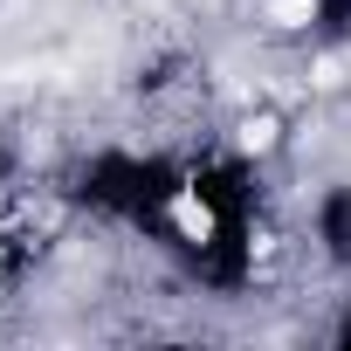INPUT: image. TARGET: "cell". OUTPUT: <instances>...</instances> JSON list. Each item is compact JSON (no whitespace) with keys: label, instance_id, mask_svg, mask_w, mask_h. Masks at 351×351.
<instances>
[{"label":"cell","instance_id":"7a4b0ae2","mask_svg":"<svg viewBox=\"0 0 351 351\" xmlns=\"http://www.w3.org/2000/svg\"><path fill=\"white\" fill-rule=\"evenodd\" d=\"M269 14H276L282 28H303V21L317 14V0H269Z\"/></svg>","mask_w":351,"mask_h":351},{"label":"cell","instance_id":"6da1fadb","mask_svg":"<svg viewBox=\"0 0 351 351\" xmlns=\"http://www.w3.org/2000/svg\"><path fill=\"white\" fill-rule=\"evenodd\" d=\"M172 221H180V228H186V234H193V241H207V228H214V214H207V207H200V200H193V193H186V200H180V207H172Z\"/></svg>","mask_w":351,"mask_h":351}]
</instances>
